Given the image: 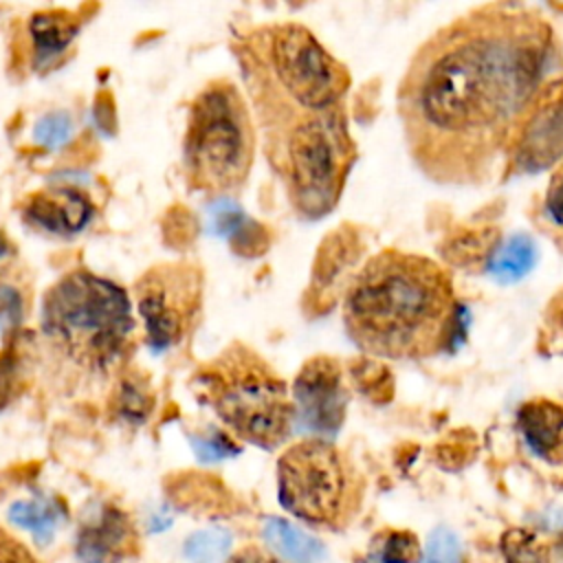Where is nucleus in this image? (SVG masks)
Returning a JSON list of instances; mask_svg holds the SVG:
<instances>
[{
  "label": "nucleus",
  "mask_w": 563,
  "mask_h": 563,
  "mask_svg": "<svg viewBox=\"0 0 563 563\" xmlns=\"http://www.w3.org/2000/svg\"><path fill=\"white\" fill-rule=\"evenodd\" d=\"M561 66L554 24L528 4L488 2L435 29L396 90L413 165L446 187L486 183Z\"/></svg>",
  "instance_id": "obj_1"
},
{
  "label": "nucleus",
  "mask_w": 563,
  "mask_h": 563,
  "mask_svg": "<svg viewBox=\"0 0 563 563\" xmlns=\"http://www.w3.org/2000/svg\"><path fill=\"white\" fill-rule=\"evenodd\" d=\"M264 154L292 211L330 213L356 163L350 134V70L299 22L253 29L238 48Z\"/></svg>",
  "instance_id": "obj_2"
},
{
  "label": "nucleus",
  "mask_w": 563,
  "mask_h": 563,
  "mask_svg": "<svg viewBox=\"0 0 563 563\" xmlns=\"http://www.w3.org/2000/svg\"><path fill=\"white\" fill-rule=\"evenodd\" d=\"M343 325L352 343L376 358L435 356L460 330L451 273L427 255L383 249L363 262L345 288Z\"/></svg>",
  "instance_id": "obj_3"
},
{
  "label": "nucleus",
  "mask_w": 563,
  "mask_h": 563,
  "mask_svg": "<svg viewBox=\"0 0 563 563\" xmlns=\"http://www.w3.org/2000/svg\"><path fill=\"white\" fill-rule=\"evenodd\" d=\"M198 387L240 440L275 449L288 438L295 420L290 389L255 350L231 345L200 372Z\"/></svg>",
  "instance_id": "obj_4"
},
{
  "label": "nucleus",
  "mask_w": 563,
  "mask_h": 563,
  "mask_svg": "<svg viewBox=\"0 0 563 563\" xmlns=\"http://www.w3.org/2000/svg\"><path fill=\"white\" fill-rule=\"evenodd\" d=\"M183 156L191 187L211 196L222 198L249 178L255 128L242 92L229 79L207 84L194 99Z\"/></svg>",
  "instance_id": "obj_5"
},
{
  "label": "nucleus",
  "mask_w": 563,
  "mask_h": 563,
  "mask_svg": "<svg viewBox=\"0 0 563 563\" xmlns=\"http://www.w3.org/2000/svg\"><path fill=\"white\" fill-rule=\"evenodd\" d=\"M42 328L75 361L103 367L121 356L134 321L121 286L75 271L46 292Z\"/></svg>",
  "instance_id": "obj_6"
},
{
  "label": "nucleus",
  "mask_w": 563,
  "mask_h": 563,
  "mask_svg": "<svg viewBox=\"0 0 563 563\" xmlns=\"http://www.w3.org/2000/svg\"><path fill=\"white\" fill-rule=\"evenodd\" d=\"M279 504L310 523H336L356 501L358 475L341 449L323 438L290 444L277 462Z\"/></svg>",
  "instance_id": "obj_7"
},
{
  "label": "nucleus",
  "mask_w": 563,
  "mask_h": 563,
  "mask_svg": "<svg viewBox=\"0 0 563 563\" xmlns=\"http://www.w3.org/2000/svg\"><path fill=\"white\" fill-rule=\"evenodd\" d=\"M136 290L150 350L161 354L178 345L200 308V271L189 264L156 266L139 282Z\"/></svg>",
  "instance_id": "obj_8"
},
{
  "label": "nucleus",
  "mask_w": 563,
  "mask_h": 563,
  "mask_svg": "<svg viewBox=\"0 0 563 563\" xmlns=\"http://www.w3.org/2000/svg\"><path fill=\"white\" fill-rule=\"evenodd\" d=\"M559 161H563V70L541 88L519 123L504 156V174H534Z\"/></svg>",
  "instance_id": "obj_9"
},
{
  "label": "nucleus",
  "mask_w": 563,
  "mask_h": 563,
  "mask_svg": "<svg viewBox=\"0 0 563 563\" xmlns=\"http://www.w3.org/2000/svg\"><path fill=\"white\" fill-rule=\"evenodd\" d=\"M350 391L336 358L319 354L303 363L292 385V405L299 418L319 433H334L347 409Z\"/></svg>",
  "instance_id": "obj_10"
},
{
  "label": "nucleus",
  "mask_w": 563,
  "mask_h": 563,
  "mask_svg": "<svg viewBox=\"0 0 563 563\" xmlns=\"http://www.w3.org/2000/svg\"><path fill=\"white\" fill-rule=\"evenodd\" d=\"M365 240L356 227L341 224L330 231L317 251L310 284L306 290V312L323 314L339 299L356 275V266L363 260Z\"/></svg>",
  "instance_id": "obj_11"
},
{
  "label": "nucleus",
  "mask_w": 563,
  "mask_h": 563,
  "mask_svg": "<svg viewBox=\"0 0 563 563\" xmlns=\"http://www.w3.org/2000/svg\"><path fill=\"white\" fill-rule=\"evenodd\" d=\"M92 213V202L73 187L40 191L31 196L24 207V216L31 224L55 235L79 233L88 227Z\"/></svg>",
  "instance_id": "obj_12"
},
{
  "label": "nucleus",
  "mask_w": 563,
  "mask_h": 563,
  "mask_svg": "<svg viewBox=\"0 0 563 563\" xmlns=\"http://www.w3.org/2000/svg\"><path fill=\"white\" fill-rule=\"evenodd\" d=\"M130 543L132 528L128 515L114 506H101L84 521L75 552L81 563H112L128 552Z\"/></svg>",
  "instance_id": "obj_13"
},
{
  "label": "nucleus",
  "mask_w": 563,
  "mask_h": 563,
  "mask_svg": "<svg viewBox=\"0 0 563 563\" xmlns=\"http://www.w3.org/2000/svg\"><path fill=\"white\" fill-rule=\"evenodd\" d=\"M517 429L528 449L550 462H563V402L539 396L517 409Z\"/></svg>",
  "instance_id": "obj_14"
},
{
  "label": "nucleus",
  "mask_w": 563,
  "mask_h": 563,
  "mask_svg": "<svg viewBox=\"0 0 563 563\" xmlns=\"http://www.w3.org/2000/svg\"><path fill=\"white\" fill-rule=\"evenodd\" d=\"M501 240L504 235L497 227H466L451 233L440 251L444 262L462 271L486 273Z\"/></svg>",
  "instance_id": "obj_15"
},
{
  "label": "nucleus",
  "mask_w": 563,
  "mask_h": 563,
  "mask_svg": "<svg viewBox=\"0 0 563 563\" xmlns=\"http://www.w3.org/2000/svg\"><path fill=\"white\" fill-rule=\"evenodd\" d=\"M79 31V20L68 11H40L29 20V35L37 64L62 55Z\"/></svg>",
  "instance_id": "obj_16"
},
{
  "label": "nucleus",
  "mask_w": 563,
  "mask_h": 563,
  "mask_svg": "<svg viewBox=\"0 0 563 563\" xmlns=\"http://www.w3.org/2000/svg\"><path fill=\"white\" fill-rule=\"evenodd\" d=\"M262 534L268 548L288 563H319L325 559V545L286 519H266Z\"/></svg>",
  "instance_id": "obj_17"
},
{
  "label": "nucleus",
  "mask_w": 563,
  "mask_h": 563,
  "mask_svg": "<svg viewBox=\"0 0 563 563\" xmlns=\"http://www.w3.org/2000/svg\"><path fill=\"white\" fill-rule=\"evenodd\" d=\"M537 255V244L528 233H512L499 242L486 273L504 284L517 282L534 268Z\"/></svg>",
  "instance_id": "obj_18"
},
{
  "label": "nucleus",
  "mask_w": 563,
  "mask_h": 563,
  "mask_svg": "<svg viewBox=\"0 0 563 563\" xmlns=\"http://www.w3.org/2000/svg\"><path fill=\"white\" fill-rule=\"evenodd\" d=\"M11 523L33 532L37 543H46L53 539L57 526L64 519V508L53 499H22L11 504L9 508Z\"/></svg>",
  "instance_id": "obj_19"
},
{
  "label": "nucleus",
  "mask_w": 563,
  "mask_h": 563,
  "mask_svg": "<svg viewBox=\"0 0 563 563\" xmlns=\"http://www.w3.org/2000/svg\"><path fill=\"white\" fill-rule=\"evenodd\" d=\"M539 229L563 249V161H559L548 178L543 198L537 209Z\"/></svg>",
  "instance_id": "obj_20"
},
{
  "label": "nucleus",
  "mask_w": 563,
  "mask_h": 563,
  "mask_svg": "<svg viewBox=\"0 0 563 563\" xmlns=\"http://www.w3.org/2000/svg\"><path fill=\"white\" fill-rule=\"evenodd\" d=\"M154 398L150 385L139 376H125L114 394L112 407L117 416L130 424H143L152 411Z\"/></svg>",
  "instance_id": "obj_21"
},
{
  "label": "nucleus",
  "mask_w": 563,
  "mask_h": 563,
  "mask_svg": "<svg viewBox=\"0 0 563 563\" xmlns=\"http://www.w3.org/2000/svg\"><path fill=\"white\" fill-rule=\"evenodd\" d=\"M231 532L224 528H205L187 537L183 550L191 563H220L231 550Z\"/></svg>",
  "instance_id": "obj_22"
},
{
  "label": "nucleus",
  "mask_w": 563,
  "mask_h": 563,
  "mask_svg": "<svg viewBox=\"0 0 563 563\" xmlns=\"http://www.w3.org/2000/svg\"><path fill=\"white\" fill-rule=\"evenodd\" d=\"M374 563H418L422 559L416 534L407 530H387L374 541Z\"/></svg>",
  "instance_id": "obj_23"
},
{
  "label": "nucleus",
  "mask_w": 563,
  "mask_h": 563,
  "mask_svg": "<svg viewBox=\"0 0 563 563\" xmlns=\"http://www.w3.org/2000/svg\"><path fill=\"white\" fill-rule=\"evenodd\" d=\"M75 123L70 112L66 110H48L42 114L33 125V141L44 150H59L64 147L73 136Z\"/></svg>",
  "instance_id": "obj_24"
},
{
  "label": "nucleus",
  "mask_w": 563,
  "mask_h": 563,
  "mask_svg": "<svg viewBox=\"0 0 563 563\" xmlns=\"http://www.w3.org/2000/svg\"><path fill=\"white\" fill-rule=\"evenodd\" d=\"M501 552L506 563H548L543 543L526 528H512L501 537Z\"/></svg>",
  "instance_id": "obj_25"
},
{
  "label": "nucleus",
  "mask_w": 563,
  "mask_h": 563,
  "mask_svg": "<svg viewBox=\"0 0 563 563\" xmlns=\"http://www.w3.org/2000/svg\"><path fill=\"white\" fill-rule=\"evenodd\" d=\"M422 563H462V545L453 530L440 526L429 534Z\"/></svg>",
  "instance_id": "obj_26"
},
{
  "label": "nucleus",
  "mask_w": 563,
  "mask_h": 563,
  "mask_svg": "<svg viewBox=\"0 0 563 563\" xmlns=\"http://www.w3.org/2000/svg\"><path fill=\"white\" fill-rule=\"evenodd\" d=\"M24 314V299L11 284H0V334L9 336L20 328Z\"/></svg>",
  "instance_id": "obj_27"
},
{
  "label": "nucleus",
  "mask_w": 563,
  "mask_h": 563,
  "mask_svg": "<svg viewBox=\"0 0 563 563\" xmlns=\"http://www.w3.org/2000/svg\"><path fill=\"white\" fill-rule=\"evenodd\" d=\"M20 385V358L15 350L7 347L0 352V409L7 407Z\"/></svg>",
  "instance_id": "obj_28"
},
{
  "label": "nucleus",
  "mask_w": 563,
  "mask_h": 563,
  "mask_svg": "<svg viewBox=\"0 0 563 563\" xmlns=\"http://www.w3.org/2000/svg\"><path fill=\"white\" fill-rule=\"evenodd\" d=\"M191 446H194V451L198 453V457L205 460V462H209V460H222V457H227V455H231V453L238 451V449L231 444V440H227V438L220 435V433H216L213 438H194V440H191Z\"/></svg>",
  "instance_id": "obj_29"
},
{
  "label": "nucleus",
  "mask_w": 563,
  "mask_h": 563,
  "mask_svg": "<svg viewBox=\"0 0 563 563\" xmlns=\"http://www.w3.org/2000/svg\"><path fill=\"white\" fill-rule=\"evenodd\" d=\"M0 563H35L29 550L0 530Z\"/></svg>",
  "instance_id": "obj_30"
},
{
  "label": "nucleus",
  "mask_w": 563,
  "mask_h": 563,
  "mask_svg": "<svg viewBox=\"0 0 563 563\" xmlns=\"http://www.w3.org/2000/svg\"><path fill=\"white\" fill-rule=\"evenodd\" d=\"M229 563H277L273 556H268V554H264L262 550H257V548H244V550H240L238 554H233L231 559H229Z\"/></svg>",
  "instance_id": "obj_31"
},
{
  "label": "nucleus",
  "mask_w": 563,
  "mask_h": 563,
  "mask_svg": "<svg viewBox=\"0 0 563 563\" xmlns=\"http://www.w3.org/2000/svg\"><path fill=\"white\" fill-rule=\"evenodd\" d=\"M95 123L106 132V128H114V110L112 103H103L101 97L95 103Z\"/></svg>",
  "instance_id": "obj_32"
},
{
  "label": "nucleus",
  "mask_w": 563,
  "mask_h": 563,
  "mask_svg": "<svg viewBox=\"0 0 563 563\" xmlns=\"http://www.w3.org/2000/svg\"><path fill=\"white\" fill-rule=\"evenodd\" d=\"M7 253H9V242H7V238L0 233V260H4Z\"/></svg>",
  "instance_id": "obj_33"
}]
</instances>
